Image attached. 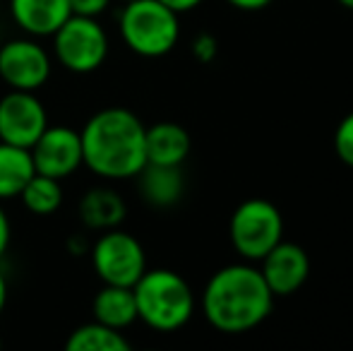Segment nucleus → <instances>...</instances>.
Wrapping results in <instances>:
<instances>
[{"mask_svg": "<svg viewBox=\"0 0 353 351\" xmlns=\"http://www.w3.org/2000/svg\"><path fill=\"white\" fill-rule=\"evenodd\" d=\"M19 197H22V205L27 207V212H32V214H37V217H48L61 210L63 185L58 178L34 174L27 181V185L22 188Z\"/></svg>", "mask_w": 353, "mask_h": 351, "instance_id": "obj_19", "label": "nucleus"}, {"mask_svg": "<svg viewBox=\"0 0 353 351\" xmlns=\"http://www.w3.org/2000/svg\"><path fill=\"white\" fill-rule=\"evenodd\" d=\"M8 296H10V286H8V277L0 270V315H3L5 305H8Z\"/></svg>", "mask_w": 353, "mask_h": 351, "instance_id": "obj_27", "label": "nucleus"}, {"mask_svg": "<svg viewBox=\"0 0 353 351\" xmlns=\"http://www.w3.org/2000/svg\"><path fill=\"white\" fill-rule=\"evenodd\" d=\"M37 174L65 181L82 166V140L79 130L70 126H48L29 147Z\"/></svg>", "mask_w": 353, "mask_h": 351, "instance_id": "obj_10", "label": "nucleus"}, {"mask_svg": "<svg viewBox=\"0 0 353 351\" xmlns=\"http://www.w3.org/2000/svg\"><path fill=\"white\" fill-rule=\"evenodd\" d=\"M228 236L236 253L248 263H260L279 241H283V217L274 202L250 197L231 214Z\"/></svg>", "mask_w": 353, "mask_h": 351, "instance_id": "obj_5", "label": "nucleus"}, {"mask_svg": "<svg viewBox=\"0 0 353 351\" xmlns=\"http://www.w3.org/2000/svg\"><path fill=\"white\" fill-rule=\"evenodd\" d=\"M72 14L70 0H10V17L27 37H53Z\"/></svg>", "mask_w": 353, "mask_h": 351, "instance_id": "obj_12", "label": "nucleus"}, {"mask_svg": "<svg viewBox=\"0 0 353 351\" xmlns=\"http://www.w3.org/2000/svg\"><path fill=\"white\" fill-rule=\"evenodd\" d=\"M121 39L142 58H161L176 48L181 39L178 12L161 0H128L118 17Z\"/></svg>", "mask_w": 353, "mask_h": 351, "instance_id": "obj_4", "label": "nucleus"}, {"mask_svg": "<svg viewBox=\"0 0 353 351\" xmlns=\"http://www.w3.org/2000/svg\"><path fill=\"white\" fill-rule=\"evenodd\" d=\"M0 349H3V337H0Z\"/></svg>", "mask_w": 353, "mask_h": 351, "instance_id": "obj_29", "label": "nucleus"}, {"mask_svg": "<svg viewBox=\"0 0 353 351\" xmlns=\"http://www.w3.org/2000/svg\"><path fill=\"white\" fill-rule=\"evenodd\" d=\"M334 150H336V154H339V159L353 169V111L349 116H344V121H341L339 128H336Z\"/></svg>", "mask_w": 353, "mask_h": 351, "instance_id": "obj_20", "label": "nucleus"}, {"mask_svg": "<svg viewBox=\"0 0 353 351\" xmlns=\"http://www.w3.org/2000/svg\"><path fill=\"white\" fill-rule=\"evenodd\" d=\"M53 58L34 37L0 43V80L8 89L37 92L51 80Z\"/></svg>", "mask_w": 353, "mask_h": 351, "instance_id": "obj_8", "label": "nucleus"}, {"mask_svg": "<svg viewBox=\"0 0 353 351\" xmlns=\"http://www.w3.org/2000/svg\"><path fill=\"white\" fill-rule=\"evenodd\" d=\"M144 130L147 126L130 108L106 106L97 111L79 130L82 166L106 181L135 178L147 164Z\"/></svg>", "mask_w": 353, "mask_h": 351, "instance_id": "obj_1", "label": "nucleus"}, {"mask_svg": "<svg viewBox=\"0 0 353 351\" xmlns=\"http://www.w3.org/2000/svg\"><path fill=\"white\" fill-rule=\"evenodd\" d=\"M130 347L123 330H113L97 320L74 328L65 339L68 351H130Z\"/></svg>", "mask_w": 353, "mask_h": 351, "instance_id": "obj_18", "label": "nucleus"}, {"mask_svg": "<svg viewBox=\"0 0 353 351\" xmlns=\"http://www.w3.org/2000/svg\"><path fill=\"white\" fill-rule=\"evenodd\" d=\"M231 8L243 10V12H257V10H265L267 5H272L274 0H226Z\"/></svg>", "mask_w": 353, "mask_h": 351, "instance_id": "obj_24", "label": "nucleus"}, {"mask_svg": "<svg viewBox=\"0 0 353 351\" xmlns=\"http://www.w3.org/2000/svg\"><path fill=\"white\" fill-rule=\"evenodd\" d=\"M77 214L84 229L101 234V231L116 229L125 221L128 205L121 192L113 190L111 185H94L79 197Z\"/></svg>", "mask_w": 353, "mask_h": 351, "instance_id": "obj_13", "label": "nucleus"}, {"mask_svg": "<svg viewBox=\"0 0 353 351\" xmlns=\"http://www.w3.org/2000/svg\"><path fill=\"white\" fill-rule=\"evenodd\" d=\"M113 0H70L72 14H82V17H101Z\"/></svg>", "mask_w": 353, "mask_h": 351, "instance_id": "obj_22", "label": "nucleus"}, {"mask_svg": "<svg viewBox=\"0 0 353 351\" xmlns=\"http://www.w3.org/2000/svg\"><path fill=\"white\" fill-rule=\"evenodd\" d=\"M89 260L101 284L135 286L147 270V253L142 243L121 226L99 234V239L89 245Z\"/></svg>", "mask_w": 353, "mask_h": 351, "instance_id": "obj_7", "label": "nucleus"}, {"mask_svg": "<svg viewBox=\"0 0 353 351\" xmlns=\"http://www.w3.org/2000/svg\"><path fill=\"white\" fill-rule=\"evenodd\" d=\"M123 3H128V0H123Z\"/></svg>", "mask_w": 353, "mask_h": 351, "instance_id": "obj_30", "label": "nucleus"}, {"mask_svg": "<svg viewBox=\"0 0 353 351\" xmlns=\"http://www.w3.org/2000/svg\"><path fill=\"white\" fill-rule=\"evenodd\" d=\"M137 320L157 332H176L190 323L195 313V294L185 277L173 270H144L132 286Z\"/></svg>", "mask_w": 353, "mask_h": 351, "instance_id": "obj_3", "label": "nucleus"}, {"mask_svg": "<svg viewBox=\"0 0 353 351\" xmlns=\"http://www.w3.org/2000/svg\"><path fill=\"white\" fill-rule=\"evenodd\" d=\"M92 320L113 330H128L137 323V303L132 286L103 284L92 299Z\"/></svg>", "mask_w": 353, "mask_h": 351, "instance_id": "obj_16", "label": "nucleus"}, {"mask_svg": "<svg viewBox=\"0 0 353 351\" xmlns=\"http://www.w3.org/2000/svg\"><path fill=\"white\" fill-rule=\"evenodd\" d=\"M262 277H265L270 291L276 296H291L301 289L310 277V258L296 243L279 241L265 258L260 260Z\"/></svg>", "mask_w": 353, "mask_h": 351, "instance_id": "obj_11", "label": "nucleus"}, {"mask_svg": "<svg viewBox=\"0 0 353 351\" xmlns=\"http://www.w3.org/2000/svg\"><path fill=\"white\" fill-rule=\"evenodd\" d=\"M48 128V111L37 92L8 89L0 97V140L17 147H32Z\"/></svg>", "mask_w": 353, "mask_h": 351, "instance_id": "obj_9", "label": "nucleus"}, {"mask_svg": "<svg viewBox=\"0 0 353 351\" xmlns=\"http://www.w3.org/2000/svg\"><path fill=\"white\" fill-rule=\"evenodd\" d=\"M68 248H70L72 255H84L89 253V243L84 239H79V234L70 236V241H68Z\"/></svg>", "mask_w": 353, "mask_h": 351, "instance_id": "obj_26", "label": "nucleus"}, {"mask_svg": "<svg viewBox=\"0 0 353 351\" xmlns=\"http://www.w3.org/2000/svg\"><path fill=\"white\" fill-rule=\"evenodd\" d=\"M37 174L32 152L27 147L10 145L0 140V202L19 197L27 181Z\"/></svg>", "mask_w": 353, "mask_h": 351, "instance_id": "obj_17", "label": "nucleus"}, {"mask_svg": "<svg viewBox=\"0 0 353 351\" xmlns=\"http://www.w3.org/2000/svg\"><path fill=\"white\" fill-rule=\"evenodd\" d=\"M339 5H344L346 10H353V0H339Z\"/></svg>", "mask_w": 353, "mask_h": 351, "instance_id": "obj_28", "label": "nucleus"}, {"mask_svg": "<svg viewBox=\"0 0 353 351\" xmlns=\"http://www.w3.org/2000/svg\"><path fill=\"white\" fill-rule=\"evenodd\" d=\"M166 8H171L173 12H190V10H195L197 5H202V0H161Z\"/></svg>", "mask_w": 353, "mask_h": 351, "instance_id": "obj_25", "label": "nucleus"}, {"mask_svg": "<svg viewBox=\"0 0 353 351\" xmlns=\"http://www.w3.org/2000/svg\"><path fill=\"white\" fill-rule=\"evenodd\" d=\"M274 294L257 267L236 263L216 270L202 291V313L214 330L243 334L267 320Z\"/></svg>", "mask_w": 353, "mask_h": 351, "instance_id": "obj_2", "label": "nucleus"}, {"mask_svg": "<svg viewBox=\"0 0 353 351\" xmlns=\"http://www.w3.org/2000/svg\"><path fill=\"white\" fill-rule=\"evenodd\" d=\"M137 178L142 200L154 210H168L176 207L185 195V174L183 166H161L144 164Z\"/></svg>", "mask_w": 353, "mask_h": 351, "instance_id": "obj_15", "label": "nucleus"}, {"mask_svg": "<svg viewBox=\"0 0 353 351\" xmlns=\"http://www.w3.org/2000/svg\"><path fill=\"white\" fill-rule=\"evenodd\" d=\"M51 39L56 61L74 75L97 72L108 58V34L99 17L70 14Z\"/></svg>", "mask_w": 353, "mask_h": 351, "instance_id": "obj_6", "label": "nucleus"}, {"mask_svg": "<svg viewBox=\"0 0 353 351\" xmlns=\"http://www.w3.org/2000/svg\"><path fill=\"white\" fill-rule=\"evenodd\" d=\"M190 51L200 63H212L214 58L219 56V41L212 37V34L202 32V34H197V37L192 39Z\"/></svg>", "mask_w": 353, "mask_h": 351, "instance_id": "obj_21", "label": "nucleus"}, {"mask_svg": "<svg viewBox=\"0 0 353 351\" xmlns=\"http://www.w3.org/2000/svg\"><path fill=\"white\" fill-rule=\"evenodd\" d=\"M192 140L190 132L173 121L154 123L144 130V152H147V164L161 166H183L190 157Z\"/></svg>", "mask_w": 353, "mask_h": 351, "instance_id": "obj_14", "label": "nucleus"}, {"mask_svg": "<svg viewBox=\"0 0 353 351\" xmlns=\"http://www.w3.org/2000/svg\"><path fill=\"white\" fill-rule=\"evenodd\" d=\"M10 241H12V224H10V217H8V212H5L3 202H0V260L8 253Z\"/></svg>", "mask_w": 353, "mask_h": 351, "instance_id": "obj_23", "label": "nucleus"}]
</instances>
